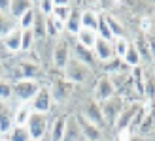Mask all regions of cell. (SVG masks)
Returning a JSON list of instances; mask_svg holds the SVG:
<instances>
[{"mask_svg": "<svg viewBox=\"0 0 155 141\" xmlns=\"http://www.w3.org/2000/svg\"><path fill=\"white\" fill-rule=\"evenodd\" d=\"M80 17H81V10L78 8V4L72 6V13H70V17H68V21L64 23V30L68 34H78L81 30V23H80Z\"/></svg>", "mask_w": 155, "mask_h": 141, "instance_id": "21", "label": "cell"}, {"mask_svg": "<svg viewBox=\"0 0 155 141\" xmlns=\"http://www.w3.org/2000/svg\"><path fill=\"white\" fill-rule=\"evenodd\" d=\"M30 113H32V109L28 104H19L13 109V126H25Z\"/></svg>", "mask_w": 155, "mask_h": 141, "instance_id": "24", "label": "cell"}, {"mask_svg": "<svg viewBox=\"0 0 155 141\" xmlns=\"http://www.w3.org/2000/svg\"><path fill=\"white\" fill-rule=\"evenodd\" d=\"M81 115L85 121H89L91 124L102 128L104 126V119H102V111H100V104L97 100H93V96H87L83 100V105H81V111L78 113Z\"/></svg>", "mask_w": 155, "mask_h": 141, "instance_id": "6", "label": "cell"}, {"mask_svg": "<svg viewBox=\"0 0 155 141\" xmlns=\"http://www.w3.org/2000/svg\"><path fill=\"white\" fill-rule=\"evenodd\" d=\"M93 100H97L98 104H102V102L110 100L112 96H115V89H114V83L110 79V75H102L98 77L95 87H93Z\"/></svg>", "mask_w": 155, "mask_h": 141, "instance_id": "8", "label": "cell"}, {"mask_svg": "<svg viewBox=\"0 0 155 141\" xmlns=\"http://www.w3.org/2000/svg\"><path fill=\"white\" fill-rule=\"evenodd\" d=\"M93 55H95V58H97V62H110L112 58H115L114 57V47H112V43L110 42H104V40H97V43H95V47H93Z\"/></svg>", "mask_w": 155, "mask_h": 141, "instance_id": "16", "label": "cell"}, {"mask_svg": "<svg viewBox=\"0 0 155 141\" xmlns=\"http://www.w3.org/2000/svg\"><path fill=\"white\" fill-rule=\"evenodd\" d=\"M12 96H13V92H12V83H8L6 79L0 81V100H2V102H10Z\"/></svg>", "mask_w": 155, "mask_h": 141, "instance_id": "35", "label": "cell"}, {"mask_svg": "<svg viewBox=\"0 0 155 141\" xmlns=\"http://www.w3.org/2000/svg\"><path fill=\"white\" fill-rule=\"evenodd\" d=\"M112 47H114V57H115V58H119V60H123L125 53L129 51V47H130V42L127 40L125 36H123V38H114Z\"/></svg>", "mask_w": 155, "mask_h": 141, "instance_id": "29", "label": "cell"}, {"mask_svg": "<svg viewBox=\"0 0 155 141\" xmlns=\"http://www.w3.org/2000/svg\"><path fill=\"white\" fill-rule=\"evenodd\" d=\"M8 141H32L25 126H13L8 134Z\"/></svg>", "mask_w": 155, "mask_h": 141, "instance_id": "31", "label": "cell"}, {"mask_svg": "<svg viewBox=\"0 0 155 141\" xmlns=\"http://www.w3.org/2000/svg\"><path fill=\"white\" fill-rule=\"evenodd\" d=\"M72 6H74V2H57V0H55L51 17H55L61 23H66L68 17H70V13H72Z\"/></svg>", "mask_w": 155, "mask_h": 141, "instance_id": "22", "label": "cell"}, {"mask_svg": "<svg viewBox=\"0 0 155 141\" xmlns=\"http://www.w3.org/2000/svg\"><path fill=\"white\" fill-rule=\"evenodd\" d=\"M48 90H49V96H51L53 104L64 105V104H68V102L72 100L76 87H74L70 81H66L64 77H57V79L51 81V85L48 87Z\"/></svg>", "mask_w": 155, "mask_h": 141, "instance_id": "2", "label": "cell"}, {"mask_svg": "<svg viewBox=\"0 0 155 141\" xmlns=\"http://www.w3.org/2000/svg\"><path fill=\"white\" fill-rule=\"evenodd\" d=\"M97 36H98V40H104V42H110V43L114 42V34H112L110 27H108V21H106V15H104V13H100V15H98Z\"/></svg>", "mask_w": 155, "mask_h": 141, "instance_id": "26", "label": "cell"}, {"mask_svg": "<svg viewBox=\"0 0 155 141\" xmlns=\"http://www.w3.org/2000/svg\"><path fill=\"white\" fill-rule=\"evenodd\" d=\"M123 107H125V100L121 96H112L110 100H106L100 104V111H102V119H104V124L108 126H114L115 121H117L119 113L123 111Z\"/></svg>", "mask_w": 155, "mask_h": 141, "instance_id": "5", "label": "cell"}, {"mask_svg": "<svg viewBox=\"0 0 155 141\" xmlns=\"http://www.w3.org/2000/svg\"><path fill=\"white\" fill-rule=\"evenodd\" d=\"M98 15H100V11L93 10V8H85V10H81V17H80L81 28H87V30H93V32H97V27H98Z\"/></svg>", "mask_w": 155, "mask_h": 141, "instance_id": "18", "label": "cell"}, {"mask_svg": "<svg viewBox=\"0 0 155 141\" xmlns=\"http://www.w3.org/2000/svg\"><path fill=\"white\" fill-rule=\"evenodd\" d=\"M32 8H34V2H30V0H12L10 2V15H12V19L19 21L21 15H25Z\"/></svg>", "mask_w": 155, "mask_h": 141, "instance_id": "20", "label": "cell"}, {"mask_svg": "<svg viewBox=\"0 0 155 141\" xmlns=\"http://www.w3.org/2000/svg\"><path fill=\"white\" fill-rule=\"evenodd\" d=\"M123 64L129 66L130 70H133V68H138V66L142 64V57H140V53H138V49L134 47V43H130L129 51L125 53V57H123Z\"/></svg>", "mask_w": 155, "mask_h": 141, "instance_id": "28", "label": "cell"}, {"mask_svg": "<svg viewBox=\"0 0 155 141\" xmlns=\"http://www.w3.org/2000/svg\"><path fill=\"white\" fill-rule=\"evenodd\" d=\"M61 74H63V77L66 81H70L74 87H78V85H87L93 79V68L81 64L80 60H76L72 57H70V60H68L66 68Z\"/></svg>", "mask_w": 155, "mask_h": 141, "instance_id": "1", "label": "cell"}, {"mask_svg": "<svg viewBox=\"0 0 155 141\" xmlns=\"http://www.w3.org/2000/svg\"><path fill=\"white\" fill-rule=\"evenodd\" d=\"M63 141H85L83 136H81V130H80V124H78L76 115H70L66 119V128H64Z\"/></svg>", "mask_w": 155, "mask_h": 141, "instance_id": "17", "label": "cell"}, {"mask_svg": "<svg viewBox=\"0 0 155 141\" xmlns=\"http://www.w3.org/2000/svg\"><path fill=\"white\" fill-rule=\"evenodd\" d=\"M40 89H42L40 81H30V79H19V81H13L12 85V92L19 104H28Z\"/></svg>", "mask_w": 155, "mask_h": 141, "instance_id": "4", "label": "cell"}, {"mask_svg": "<svg viewBox=\"0 0 155 141\" xmlns=\"http://www.w3.org/2000/svg\"><path fill=\"white\" fill-rule=\"evenodd\" d=\"M70 55H72V58L80 60L81 64L89 66V68H95L97 66V58H95V55H93V51L87 49V47H81L80 43H74L70 47Z\"/></svg>", "mask_w": 155, "mask_h": 141, "instance_id": "14", "label": "cell"}, {"mask_svg": "<svg viewBox=\"0 0 155 141\" xmlns=\"http://www.w3.org/2000/svg\"><path fill=\"white\" fill-rule=\"evenodd\" d=\"M2 45H4V49L8 53H19L21 51V30L19 28H15L13 32H10L6 38H2Z\"/></svg>", "mask_w": 155, "mask_h": 141, "instance_id": "19", "label": "cell"}, {"mask_svg": "<svg viewBox=\"0 0 155 141\" xmlns=\"http://www.w3.org/2000/svg\"><path fill=\"white\" fill-rule=\"evenodd\" d=\"M25 128L28 132V136L32 141H44L45 134H48V128H49V119L45 113H30L28 121L25 124Z\"/></svg>", "mask_w": 155, "mask_h": 141, "instance_id": "3", "label": "cell"}, {"mask_svg": "<svg viewBox=\"0 0 155 141\" xmlns=\"http://www.w3.org/2000/svg\"><path fill=\"white\" fill-rule=\"evenodd\" d=\"M13 128V109L8 105V102L0 100V136H8Z\"/></svg>", "mask_w": 155, "mask_h": 141, "instance_id": "15", "label": "cell"}, {"mask_svg": "<svg viewBox=\"0 0 155 141\" xmlns=\"http://www.w3.org/2000/svg\"><path fill=\"white\" fill-rule=\"evenodd\" d=\"M53 4H55V0H42V2H38L36 6V10L40 11L44 17H49L51 15V11H53Z\"/></svg>", "mask_w": 155, "mask_h": 141, "instance_id": "34", "label": "cell"}, {"mask_svg": "<svg viewBox=\"0 0 155 141\" xmlns=\"http://www.w3.org/2000/svg\"><path fill=\"white\" fill-rule=\"evenodd\" d=\"M28 105H30V109H32L34 113H45V115H48L49 109H51V105H53L48 87H42L40 90H38L36 96L28 102Z\"/></svg>", "mask_w": 155, "mask_h": 141, "instance_id": "11", "label": "cell"}, {"mask_svg": "<svg viewBox=\"0 0 155 141\" xmlns=\"http://www.w3.org/2000/svg\"><path fill=\"white\" fill-rule=\"evenodd\" d=\"M138 109H140V102H138V100L125 104V107H123V111L119 113L117 121H115V124H114V128L117 130V132L129 130V126H130V122H133V119H134V115H136V111H138ZM129 132H130V130H129Z\"/></svg>", "mask_w": 155, "mask_h": 141, "instance_id": "9", "label": "cell"}, {"mask_svg": "<svg viewBox=\"0 0 155 141\" xmlns=\"http://www.w3.org/2000/svg\"><path fill=\"white\" fill-rule=\"evenodd\" d=\"M34 6H36V4H34ZM34 17H36V8L28 10L25 15H21L19 21H17V28H19V30H28V28H32V25H34Z\"/></svg>", "mask_w": 155, "mask_h": 141, "instance_id": "30", "label": "cell"}, {"mask_svg": "<svg viewBox=\"0 0 155 141\" xmlns=\"http://www.w3.org/2000/svg\"><path fill=\"white\" fill-rule=\"evenodd\" d=\"M142 30H144V32H150V30H151V19H148V17H142Z\"/></svg>", "mask_w": 155, "mask_h": 141, "instance_id": "37", "label": "cell"}, {"mask_svg": "<svg viewBox=\"0 0 155 141\" xmlns=\"http://www.w3.org/2000/svg\"><path fill=\"white\" fill-rule=\"evenodd\" d=\"M42 70L36 62H19L15 66V81L19 79H30V81H40Z\"/></svg>", "mask_w": 155, "mask_h": 141, "instance_id": "10", "label": "cell"}, {"mask_svg": "<svg viewBox=\"0 0 155 141\" xmlns=\"http://www.w3.org/2000/svg\"><path fill=\"white\" fill-rule=\"evenodd\" d=\"M10 2L12 0H0V13H10Z\"/></svg>", "mask_w": 155, "mask_h": 141, "instance_id": "36", "label": "cell"}, {"mask_svg": "<svg viewBox=\"0 0 155 141\" xmlns=\"http://www.w3.org/2000/svg\"><path fill=\"white\" fill-rule=\"evenodd\" d=\"M104 15H106L108 27H110V30H112L114 38H123V36H125V30H123V25H121V21H117V19H115L114 15H110V13H104Z\"/></svg>", "mask_w": 155, "mask_h": 141, "instance_id": "32", "label": "cell"}, {"mask_svg": "<svg viewBox=\"0 0 155 141\" xmlns=\"http://www.w3.org/2000/svg\"><path fill=\"white\" fill-rule=\"evenodd\" d=\"M64 30V23L57 21L55 17H45V38H57Z\"/></svg>", "mask_w": 155, "mask_h": 141, "instance_id": "25", "label": "cell"}, {"mask_svg": "<svg viewBox=\"0 0 155 141\" xmlns=\"http://www.w3.org/2000/svg\"><path fill=\"white\" fill-rule=\"evenodd\" d=\"M15 28H17V21L12 19L10 13H0V40L6 38L10 32H13Z\"/></svg>", "mask_w": 155, "mask_h": 141, "instance_id": "27", "label": "cell"}, {"mask_svg": "<svg viewBox=\"0 0 155 141\" xmlns=\"http://www.w3.org/2000/svg\"><path fill=\"white\" fill-rule=\"evenodd\" d=\"M66 119H68V115H59V117H53L49 121V128H48V134H45L48 141H63Z\"/></svg>", "mask_w": 155, "mask_h": 141, "instance_id": "12", "label": "cell"}, {"mask_svg": "<svg viewBox=\"0 0 155 141\" xmlns=\"http://www.w3.org/2000/svg\"><path fill=\"white\" fill-rule=\"evenodd\" d=\"M97 40H98L97 32H93V30H87V28H81L80 32L76 34V43H80L81 47H87V49H91V51H93V47H95Z\"/></svg>", "mask_w": 155, "mask_h": 141, "instance_id": "23", "label": "cell"}, {"mask_svg": "<svg viewBox=\"0 0 155 141\" xmlns=\"http://www.w3.org/2000/svg\"><path fill=\"white\" fill-rule=\"evenodd\" d=\"M70 42L66 40V38H61V40L55 43L53 47V53H51V62H53V68L57 70V72H63L66 68L68 60H70Z\"/></svg>", "mask_w": 155, "mask_h": 141, "instance_id": "7", "label": "cell"}, {"mask_svg": "<svg viewBox=\"0 0 155 141\" xmlns=\"http://www.w3.org/2000/svg\"><path fill=\"white\" fill-rule=\"evenodd\" d=\"M153 6H155V2H153Z\"/></svg>", "mask_w": 155, "mask_h": 141, "instance_id": "39", "label": "cell"}, {"mask_svg": "<svg viewBox=\"0 0 155 141\" xmlns=\"http://www.w3.org/2000/svg\"><path fill=\"white\" fill-rule=\"evenodd\" d=\"M78 124H80V130H81V136L85 141H102V130L95 124H91L89 121H85L81 115H76Z\"/></svg>", "mask_w": 155, "mask_h": 141, "instance_id": "13", "label": "cell"}, {"mask_svg": "<svg viewBox=\"0 0 155 141\" xmlns=\"http://www.w3.org/2000/svg\"><path fill=\"white\" fill-rule=\"evenodd\" d=\"M0 81H4V64L0 62Z\"/></svg>", "mask_w": 155, "mask_h": 141, "instance_id": "38", "label": "cell"}, {"mask_svg": "<svg viewBox=\"0 0 155 141\" xmlns=\"http://www.w3.org/2000/svg\"><path fill=\"white\" fill-rule=\"evenodd\" d=\"M34 34L32 30H21V51H30L34 47Z\"/></svg>", "mask_w": 155, "mask_h": 141, "instance_id": "33", "label": "cell"}]
</instances>
